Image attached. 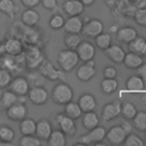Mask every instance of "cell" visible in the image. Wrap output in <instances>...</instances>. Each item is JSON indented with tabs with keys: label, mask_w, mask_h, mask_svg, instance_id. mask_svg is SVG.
Returning a JSON list of instances; mask_svg holds the SVG:
<instances>
[{
	"label": "cell",
	"mask_w": 146,
	"mask_h": 146,
	"mask_svg": "<svg viewBox=\"0 0 146 146\" xmlns=\"http://www.w3.org/2000/svg\"><path fill=\"white\" fill-rule=\"evenodd\" d=\"M81 123L86 130H90L95 128L96 125L99 124V117L95 111H89V112H83Z\"/></svg>",
	"instance_id": "d4e9b609"
},
{
	"label": "cell",
	"mask_w": 146,
	"mask_h": 146,
	"mask_svg": "<svg viewBox=\"0 0 146 146\" xmlns=\"http://www.w3.org/2000/svg\"><path fill=\"white\" fill-rule=\"evenodd\" d=\"M5 112H6V115H7L8 119H10L11 121H16V122H19L21 120H23L24 117L27 116V107H26V104L18 103V102H16L15 104H13Z\"/></svg>",
	"instance_id": "ba28073f"
},
{
	"label": "cell",
	"mask_w": 146,
	"mask_h": 146,
	"mask_svg": "<svg viewBox=\"0 0 146 146\" xmlns=\"http://www.w3.org/2000/svg\"><path fill=\"white\" fill-rule=\"evenodd\" d=\"M137 72H138V75L143 79L144 83L146 84V63H143V64L137 68Z\"/></svg>",
	"instance_id": "f907efd6"
},
{
	"label": "cell",
	"mask_w": 146,
	"mask_h": 146,
	"mask_svg": "<svg viewBox=\"0 0 146 146\" xmlns=\"http://www.w3.org/2000/svg\"><path fill=\"white\" fill-rule=\"evenodd\" d=\"M120 114H121V102L113 100L104 105L103 111H102V119L105 122H108L117 117Z\"/></svg>",
	"instance_id": "7c38bea8"
},
{
	"label": "cell",
	"mask_w": 146,
	"mask_h": 146,
	"mask_svg": "<svg viewBox=\"0 0 146 146\" xmlns=\"http://www.w3.org/2000/svg\"><path fill=\"white\" fill-rule=\"evenodd\" d=\"M5 54V48H3V43L0 42V56H2Z\"/></svg>",
	"instance_id": "9f6ffc18"
},
{
	"label": "cell",
	"mask_w": 146,
	"mask_h": 146,
	"mask_svg": "<svg viewBox=\"0 0 146 146\" xmlns=\"http://www.w3.org/2000/svg\"><path fill=\"white\" fill-rule=\"evenodd\" d=\"M119 83L116 81V79H107L104 78V80L100 82V89L105 95H111L113 94L116 88H117Z\"/></svg>",
	"instance_id": "d590c367"
},
{
	"label": "cell",
	"mask_w": 146,
	"mask_h": 146,
	"mask_svg": "<svg viewBox=\"0 0 146 146\" xmlns=\"http://www.w3.org/2000/svg\"><path fill=\"white\" fill-rule=\"evenodd\" d=\"M15 138V131L8 125H0V140L13 143Z\"/></svg>",
	"instance_id": "60d3db41"
},
{
	"label": "cell",
	"mask_w": 146,
	"mask_h": 146,
	"mask_svg": "<svg viewBox=\"0 0 146 146\" xmlns=\"http://www.w3.org/2000/svg\"><path fill=\"white\" fill-rule=\"evenodd\" d=\"M132 120V124L136 129H138L139 131H145L146 130V112L144 111H137L136 115L131 119Z\"/></svg>",
	"instance_id": "8d00e7d4"
},
{
	"label": "cell",
	"mask_w": 146,
	"mask_h": 146,
	"mask_svg": "<svg viewBox=\"0 0 146 146\" xmlns=\"http://www.w3.org/2000/svg\"><path fill=\"white\" fill-rule=\"evenodd\" d=\"M63 10L67 16H80L84 10V6L80 0H65Z\"/></svg>",
	"instance_id": "e0dca14e"
},
{
	"label": "cell",
	"mask_w": 146,
	"mask_h": 146,
	"mask_svg": "<svg viewBox=\"0 0 146 146\" xmlns=\"http://www.w3.org/2000/svg\"><path fill=\"white\" fill-rule=\"evenodd\" d=\"M132 17L138 25L146 26V8H137Z\"/></svg>",
	"instance_id": "f6af8a7d"
},
{
	"label": "cell",
	"mask_w": 146,
	"mask_h": 146,
	"mask_svg": "<svg viewBox=\"0 0 146 146\" xmlns=\"http://www.w3.org/2000/svg\"><path fill=\"white\" fill-rule=\"evenodd\" d=\"M64 22H65V19L60 14H54L49 19V26L52 30H59L63 27Z\"/></svg>",
	"instance_id": "ee69618b"
},
{
	"label": "cell",
	"mask_w": 146,
	"mask_h": 146,
	"mask_svg": "<svg viewBox=\"0 0 146 146\" xmlns=\"http://www.w3.org/2000/svg\"><path fill=\"white\" fill-rule=\"evenodd\" d=\"M0 66L9 71L11 74L21 73L26 68L23 52L18 55H9L5 52L2 56H0Z\"/></svg>",
	"instance_id": "7a4b0ae2"
},
{
	"label": "cell",
	"mask_w": 146,
	"mask_h": 146,
	"mask_svg": "<svg viewBox=\"0 0 146 146\" xmlns=\"http://www.w3.org/2000/svg\"><path fill=\"white\" fill-rule=\"evenodd\" d=\"M105 3H106L107 7L113 8L115 6V3H116V0H105Z\"/></svg>",
	"instance_id": "f5cc1de1"
},
{
	"label": "cell",
	"mask_w": 146,
	"mask_h": 146,
	"mask_svg": "<svg viewBox=\"0 0 146 146\" xmlns=\"http://www.w3.org/2000/svg\"><path fill=\"white\" fill-rule=\"evenodd\" d=\"M141 56H144V57H146V44H145V47H144V49H143V52H141Z\"/></svg>",
	"instance_id": "680465c9"
},
{
	"label": "cell",
	"mask_w": 146,
	"mask_h": 146,
	"mask_svg": "<svg viewBox=\"0 0 146 146\" xmlns=\"http://www.w3.org/2000/svg\"><path fill=\"white\" fill-rule=\"evenodd\" d=\"M18 8L13 0H0V13L6 15L9 19H13Z\"/></svg>",
	"instance_id": "484cf974"
},
{
	"label": "cell",
	"mask_w": 146,
	"mask_h": 146,
	"mask_svg": "<svg viewBox=\"0 0 146 146\" xmlns=\"http://www.w3.org/2000/svg\"><path fill=\"white\" fill-rule=\"evenodd\" d=\"M8 88H9V90H11L17 96H19V95H27L29 89H30V84H29V82H27L25 76L18 75V76H15V78L11 79Z\"/></svg>",
	"instance_id": "5bb4252c"
},
{
	"label": "cell",
	"mask_w": 146,
	"mask_h": 146,
	"mask_svg": "<svg viewBox=\"0 0 146 146\" xmlns=\"http://www.w3.org/2000/svg\"><path fill=\"white\" fill-rule=\"evenodd\" d=\"M119 30V27L114 24V25H112V27H111V32H114V33H116V31Z\"/></svg>",
	"instance_id": "6f0895ef"
},
{
	"label": "cell",
	"mask_w": 146,
	"mask_h": 146,
	"mask_svg": "<svg viewBox=\"0 0 146 146\" xmlns=\"http://www.w3.org/2000/svg\"><path fill=\"white\" fill-rule=\"evenodd\" d=\"M25 66L29 70H36L44 59L43 52L38 44H25L23 49Z\"/></svg>",
	"instance_id": "6da1fadb"
},
{
	"label": "cell",
	"mask_w": 146,
	"mask_h": 146,
	"mask_svg": "<svg viewBox=\"0 0 146 146\" xmlns=\"http://www.w3.org/2000/svg\"><path fill=\"white\" fill-rule=\"evenodd\" d=\"M48 97H49L48 91L46 90V88L43 86L31 87L29 89V92H27V99L36 106L46 104L48 100Z\"/></svg>",
	"instance_id": "8992f818"
},
{
	"label": "cell",
	"mask_w": 146,
	"mask_h": 146,
	"mask_svg": "<svg viewBox=\"0 0 146 146\" xmlns=\"http://www.w3.org/2000/svg\"><path fill=\"white\" fill-rule=\"evenodd\" d=\"M83 26V21L79 16H68L67 19L64 22V31L66 33H81Z\"/></svg>",
	"instance_id": "d6986e66"
},
{
	"label": "cell",
	"mask_w": 146,
	"mask_h": 146,
	"mask_svg": "<svg viewBox=\"0 0 146 146\" xmlns=\"http://www.w3.org/2000/svg\"><path fill=\"white\" fill-rule=\"evenodd\" d=\"M103 74H104V78H107V79H115L116 75H117V71L114 66H106L103 71Z\"/></svg>",
	"instance_id": "bcb514c9"
},
{
	"label": "cell",
	"mask_w": 146,
	"mask_h": 146,
	"mask_svg": "<svg viewBox=\"0 0 146 146\" xmlns=\"http://www.w3.org/2000/svg\"><path fill=\"white\" fill-rule=\"evenodd\" d=\"M40 3L47 10L54 11L57 9V0H40Z\"/></svg>",
	"instance_id": "7dc6e473"
},
{
	"label": "cell",
	"mask_w": 146,
	"mask_h": 146,
	"mask_svg": "<svg viewBox=\"0 0 146 146\" xmlns=\"http://www.w3.org/2000/svg\"><path fill=\"white\" fill-rule=\"evenodd\" d=\"M143 103H144V104H146V94L143 96Z\"/></svg>",
	"instance_id": "91938a15"
},
{
	"label": "cell",
	"mask_w": 146,
	"mask_h": 146,
	"mask_svg": "<svg viewBox=\"0 0 146 146\" xmlns=\"http://www.w3.org/2000/svg\"><path fill=\"white\" fill-rule=\"evenodd\" d=\"M13 143H8V141H3V140H0V146H11Z\"/></svg>",
	"instance_id": "11a10c76"
},
{
	"label": "cell",
	"mask_w": 146,
	"mask_h": 146,
	"mask_svg": "<svg viewBox=\"0 0 146 146\" xmlns=\"http://www.w3.org/2000/svg\"><path fill=\"white\" fill-rule=\"evenodd\" d=\"M2 43H3V48H5L6 54L18 55V54L23 52L24 42L18 36H8V38H6V40Z\"/></svg>",
	"instance_id": "4fadbf2b"
},
{
	"label": "cell",
	"mask_w": 146,
	"mask_h": 146,
	"mask_svg": "<svg viewBox=\"0 0 146 146\" xmlns=\"http://www.w3.org/2000/svg\"><path fill=\"white\" fill-rule=\"evenodd\" d=\"M120 125L122 127V129L124 130V132H125L127 135L130 133V132H132V124H131L129 121H124V122H122Z\"/></svg>",
	"instance_id": "816d5d0a"
},
{
	"label": "cell",
	"mask_w": 146,
	"mask_h": 146,
	"mask_svg": "<svg viewBox=\"0 0 146 146\" xmlns=\"http://www.w3.org/2000/svg\"><path fill=\"white\" fill-rule=\"evenodd\" d=\"M137 35H138L137 31L131 26H124L116 31V39L120 42L125 43V44H128L130 41H132Z\"/></svg>",
	"instance_id": "7402d4cb"
},
{
	"label": "cell",
	"mask_w": 146,
	"mask_h": 146,
	"mask_svg": "<svg viewBox=\"0 0 146 146\" xmlns=\"http://www.w3.org/2000/svg\"><path fill=\"white\" fill-rule=\"evenodd\" d=\"M79 56L75 50L72 49H64L58 52L57 56V64L64 72L72 71L79 63Z\"/></svg>",
	"instance_id": "277c9868"
},
{
	"label": "cell",
	"mask_w": 146,
	"mask_h": 146,
	"mask_svg": "<svg viewBox=\"0 0 146 146\" xmlns=\"http://www.w3.org/2000/svg\"><path fill=\"white\" fill-rule=\"evenodd\" d=\"M125 88L131 91H138L145 88V83L139 75H131L125 80Z\"/></svg>",
	"instance_id": "f546056e"
},
{
	"label": "cell",
	"mask_w": 146,
	"mask_h": 146,
	"mask_svg": "<svg viewBox=\"0 0 146 146\" xmlns=\"http://www.w3.org/2000/svg\"><path fill=\"white\" fill-rule=\"evenodd\" d=\"M80 42H81V38L76 33H66L64 35V44L67 49L75 50Z\"/></svg>",
	"instance_id": "e575fe53"
},
{
	"label": "cell",
	"mask_w": 146,
	"mask_h": 146,
	"mask_svg": "<svg viewBox=\"0 0 146 146\" xmlns=\"http://www.w3.org/2000/svg\"><path fill=\"white\" fill-rule=\"evenodd\" d=\"M137 113L136 106L131 102H123L121 103V114L123 115L124 119L131 120Z\"/></svg>",
	"instance_id": "74e56055"
},
{
	"label": "cell",
	"mask_w": 146,
	"mask_h": 146,
	"mask_svg": "<svg viewBox=\"0 0 146 146\" xmlns=\"http://www.w3.org/2000/svg\"><path fill=\"white\" fill-rule=\"evenodd\" d=\"M125 136L127 133L124 132L121 125H113L112 128H110L108 131H106L105 138L111 145H121L123 144Z\"/></svg>",
	"instance_id": "9a60e30c"
},
{
	"label": "cell",
	"mask_w": 146,
	"mask_h": 146,
	"mask_svg": "<svg viewBox=\"0 0 146 146\" xmlns=\"http://www.w3.org/2000/svg\"><path fill=\"white\" fill-rule=\"evenodd\" d=\"M22 41L25 44H38L40 41V33L34 29V26H25L22 32Z\"/></svg>",
	"instance_id": "ffe728a7"
},
{
	"label": "cell",
	"mask_w": 146,
	"mask_h": 146,
	"mask_svg": "<svg viewBox=\"0 0 146 146\" xmlns=\"http://www.w3.org/2000/svg\"><path fill=\"white\" fill-rule=\"evenodd\" d=\"M21 2L25 8H35L40 3V0H21Z\"/></svg>",
	"instance_id": "681fc988"
},
{
	"label": "cell",
	"mask_w": 146,
	"mask_h": 146,
	"mask_svg": "<svg viewBox=\"0 0 146 146\" xmlns=\"http://www.w3.org/2000/svg\"><path fill=\"white\" fill-rule=\"evenodd\" d=\"M17 102V95L14 94L11 90H5L0 96V110L6 111L13 104Z\"/></svg>",
	"instance_id": "4316f807"
},
{
	"label": "cell",
	"mask_w": 146,
	"mask_h": 146,
	"mask_svg": "<svg viewBox=\"0 0 146 146\" xmlns=\"http://www.w3.org/2000/svg\"><path fill=\"white\" fill-rule=\"evenodd\" d=\"M36 70L48 80H51V81L60 80L63 82L66 81V75H65L64 71L62 68L55 67V65L50 60H48L46 58L42 60V63L39 65V67Z\"/></svg>",
	"instance_id": "5b68a950"
},
{
	"label": "cell",
	"mask_w": 146,
	"mask_h": 146,
	"mask_svg": "<svg viewBox=\"0 0 146 146\" xmlns=\"http://www.w3.org/2000/svg\"><path fill=\"white\" fill-rule=\"evenodd\" d=\"M41 141L36 136L34 135H22L19 139V145L21 146H40Z\"/></svg>",
	"instance_id": "ab89813d"
},
{
	"label": "cell",
	"mask_w": 146,
	"mask_h": 146,
	"mask_svg": "<svg viewBox=\"0 0 146 146\" xmlns=\"http://www.w3.org/2000/svg\"><path fill=\"white\" fill-rule=\"evenodd\" d=\"M64 113L70 116L71 119L75 120V119H79L81 115H82V111L79 106L78 103H74V102H68L67 104H65V108H64Z\"/></svg>",
	"instance_id": "d6a6232c"
},
{
	"label": "cell",
	"mask_w": 146,
	"mask_h": 146,
	"mask_svg": "<svg viewBox=\"0 0 146 146\" xmlns=\"http://www.w3.org/2000/svg\"><path fill=\"white\" fill-rule=\"evenodd\" d=\"M94 39H95L96 46L102 50H105L112 42V38H111L110 33H104V32H102L100 34H98Z\"/></svg>",
	"instance_id": "f35d334b"
},
{
	"label": "cell",
	"mask_w": 146,
	"mask_h": 146,
	"mask_svg": "<svg viewBox=\"0 0 146 146\" xmlns=\"http://www.w3.org/2000/svg\"><path fill=\"white\" fill-rule=\"evenodd\" d=\"M40 21V15L33 8H27L21 16V22L25 26H36Z\"/></svg>",
	"instance_id": "44dd1931"
},
{
	"label": "cell",
	"mask_w": 146,
	"mask_h": 146,
	"mask_svg": "<svg viewBox=\"0 0 146 146\" xmlns=\"http://www.w3.org/2000/svg\"><path fill=\"white\" fill-rule=\"evenodd\" d=\"M90 144H92V141H91L89 135L88 133H84V135H81L80 136L79 141L75 145H90Z\"/></svg>",
	"instance_id": "c3c4849f"
},
{
	"label": "cell",
	"mask_w": 146,
	"mask_h": 146,
	"mask_svg": "<svg viewBox=\"0 0 146 146\" xmlns=\"http://www.w3.org/2000/svg\"><path fill=\"white\" fill-rule=\"evenodd\" d=\"M75 51L79 56V59L82 60L83 63L94 59L95 54H96V49H95L94 44L89 41H82V40L79 43V46L76 47Z\"/></svg>",
	"instance_id": "8fae6325"
},
{
	"label": "cell",
	"mask_w": 146,
	"mask_h": 146,
	"mask_svg": "<svg viewBox=\"0 0 146 146\" xmlns=\"http://www.w3.org/2000/svg\"><path fill=\"white\" fill-rule=\"evenodd\" d=\"M88 135L92 141V144H97V143H100L105 139V136H106V129L103 127V125H96L95 128L88 130Z\"/></svg>",
	"instance_id": "1f68e13d"
},
{
	"label": "cell",
	"mask_w": 146,
	"mask_h": 146,
	"mask_svg": "<svg viewBox=\"0 0 146 146\" xmlns=\"http://www.w3.org/2000/svg\"><path fill=\"white\" fill-rule=\"evenodd\" d=\"M36 122L33 119L24 117L19 121V131L22 135H34Z\"/></svg>",
	"instance_id": "4dcf8cb0"
},
{
	"label": "cell",
	"mask_w": 146,
	"mask_h": 146,
	"mask_svg": "<svg viewBox=\"0 0 146 146\" xmlns=\"http://www.w3.org/2000/svg\"><path fill=\"white\" fill-rule=\"evenodd\" d=\"M78 104L83 112H89V111H94L96 108V98L91 95V94H83L79 97V100H78Z\"/></svg>",
	"instance_id": "cb8c5ba5"
},
{
	"label": "cell",
	"mask_w": 146,
	"mask_h": 146,
	"mask_svg": "<svg viewBox=\"0 0 146 146\" xmlns=\"http://www.w3.org/2000/svg\"><path fill=\"white\" fill-rule=\"evenodd\" d=\"M104 55L110 59L112 60L113 63H116V64H120L123 62V58H124V50L122 49V47L117 46V44H110L105 50H104Z\"/></svg>",
	"instance_id": "ac0fdd59"
},
{
	"label": "cell",
	"mask_w": 146,
	"mask_h": 146,
	"mask_svg": "<svg viewBox=\"0 0 146 146\" xmlns=\"http://www.w3.org/2000/svg\"><path fill=\"white\" fill-rule=\"evenodd\" d=\"M25 78H26V80L30 84V88L31 87L44 86V83H46V78L39 71H35V70H31V72Z\"/></svg>",
	"instance_id": "f1b7e54d"
},
{
	"label": "cell",
	"mask_w": 146,
	"mask_h": 146,
	"mask_svg": "<svg viewBox=\"0 0 146 146\" xmlns=\"http://www.w3.org/2000/svg\"><path fill=\"white\" fill-rule=\"evenodd\" d=\"M76 78L82 81V82H87L89 80H91L95 75H96V68H95V62L94 59L84 62V64L80 65L76 70Z\"/></svg>",
	"instance_id": "30bf717a"
},
{
	"label": "cell",
	"mask_w": 146,
	"mask_h": 146,
	"mask_svg": "<svg viewBox=\"0 0 146 146\" xmlns=\"http://www.w3.org/2000/svg\"><path fill=\"white\" fill-rule=\"evenodd\" d=\"M81 2H82V5L86 7V6H91L94 2H95V0H80Z\"/></svg>",
	"instance_id": "db71d44e"
},
{
	"label": "cell",
	"mask_w": 146,
	"mask_h": 146,
	"mask_svg": "<svg viewBox=\"0 0 146 146\" xmlns=\"http://www.w3.org/2000/svg\"><path fill=\"white\" fill-rule=\"evenodd\" d=\"M144 137H145V141H146V130H145V136Z\"/></svg>",
	"instance_id": "94428289"
},
{
	"label": "cell",
	"mask_w": 146,
	"mask_h": 146,
	"mask_svg": "<svg viewBox=\"0 0 146 146\" xmlns=\"http://www.w3.org/2000/svg\"><path fill=\"white\" fill-rule=\"evenodd\" d=\"M59 129L65 133V136H74L76 132V125L73 119L67 116L65 113H59L55 117Z\"/></svg>",
	"instance_id": "52a82bcc"
},
{
	"label": "cell",
	"mask_w": 146,
	"mask_h": 146,
	"mask_svg": "<svg viewBox=\"0 0 146 146\" xmlns=\"http://www.w3.org/2000/svg\"><path fill=\"white\" fill-rule=\"evenodd\" d=\"M13 79V75L9 71L0 66V89H6L8 88L10 81Z\"/></svg>",
	"instance_id": "b9f144b4"
},
{
	"label": "cell",
	"mask_w": 146,
	"mask_h": 146,
	"mask_svg": "<svg viewBox=\"0 0 146 146\" xmlns=\"http://www.w3.org/2000/svg\"><path fill=\"white\" fill-rule=\"evenodd\" d=\"M52 131V127L51 123L47 120V119H41L36 122L35 124V136L43 141H47V139L49 138L50 133Z\"/></svg>",
	"instance_id": "2e32d148"
},
{
	"label": "cell",
	"mask_w": 146,
	"mask_h": 146,
	"mask_svg": "<svg viewBox=\"0 0 146 146\" xmlns=\"http://www.w3.org/2000/svg\"><path fill=\"white\" fill-rule=\"evenodd\" d=\"M145 8H146V6H145Z\"/></svg>",
	"instance_id": "6125c7cd"
},
{
	"label": "cell",
	"mask_w": 146,
	"mask_h": 146,
	"mask_svg": "<svg viewBox=\"0 0 146 146\" xmlns=\"http://www.w3.org/2000/svg\"><path fill=\"white\" fill-rule=\"evenodd\" d=\"M122 63L129 70H137L144 63V59H143V57L140 55L129 51L128 54L124 55V58H123V62Z\"/></svg>",
	"instance_id": "603a6c76"
},
{
	"label": "cell",
	"mask_w": 146,
	"mask_h": 146,
	"mask_svg": "<svg viewBox=\"0 0 146 146\" xmlns=\"http://www.w3.org/2000/svg\"><path fill=\"white\" fill-rule=\"evenodd\" d=\"M51 100L57 105H65L73 99V90L66 82L57 83L51 90Z\"/></svg>",
	"instance_id": "3957f363"
},
{
	"label": "cell",
	"mask_w": 146,
	"mask_h": 146,
	"mask_svg": "<svg viewBox=\"0 0 146 146\" xmlns=\"http://www.w3.org/2000/svg\"><path fill=\"white\" fill-rule=\"evenodd\" d=\"M81 32L88 38H95L98 34H100L102 32H104V24L102 21H99L97 18L89 19L86 22V24L83 23Z\"/></svg>",
	"instance_id": "9c48e42d"
},
{
	"label": "cell",
	"mask_w": 146,
	"mask_h": 146,
	"mask_svg": "<svg viewBox=\"0 0 146 146\" xmlns=\"http://www.w3.org/2000/svg\"><path fill=\"white\" fill-rule=\"evenodd\" d=\"M123 145L124 146H144V141L137 135H133L132 132H130L125 136Z\"/></svg>",
	"instance_id": "7bdbcfd3"
},
{
	"label": "cell",
	"mask_w": 146,
	"mask_h": 146,
	"mask_svg": "<svg viewBox=\"0 0 146 146\" xmlns=\"http://www.w3.org/2000/svg\"><path fill=\"white\" fill-rule=\"evenodd\" d=\"M145 44H146V40H145L143 36H138V35H137L132 41H130V42L128 43L129 50H130L131 52L138 54V55H140V56H141V52H143V49H144Z\"/></svg>",
	"instance_id": "836d02e7"
},
{
	"label": "cell",
	"mask_w": 146,
	"mask_h": 146,
	"mask_svg": "<svg viewBox=\"0 0 146 146\" xmlns=\"http://www.w3.org/2000/svg\"><path fill=\"white\" fill-rule=\"evenodd\" d=\"M47 143L50 146H65V144H66L65 133L60 129L59 130H52L49 138L47 139Z\"/></svg>",
	"instance_id": "83f0119b"
}]
</instances>
